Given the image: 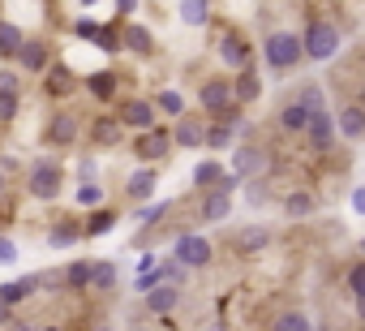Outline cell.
Returning <instances> with one entry per match:
<instances>
[{
	"label": "cell",
	"instance_id": "ba28073f",
	"mask_svg": "<svg viewBox=\"0 0 365 331\" xmlns=\"http://www.w3.org/2000/svg\"><path fill=\"white\" fill-rule=\"evenodd\" d=\"M176 301H180V288H176V284H150V292H146V305H150L155 314H168Z\"/></svg>",
	"mask_w": 365,
	"mask_h": 331
},
{
	"label": "cell",
	"instance_id": "74e56055",
	"mask_svg": "<svg viewBox=\"0 0 365 331\" xmlns=\"http://www.w3.org/2000/svg\"><path fill=\"white\" fill-rule=\"evenodd\" d=\"M112 224H116V220H112V215H108V211H99V215H91V224H86V228H91V233H95V237H99V233H108V228H112Z\"/></svg>",
	"mask_w": 365,
	"mask_h": 331
},
{
	"label": "cell",
	"instance_id": "5bb4252c",
	"mask_svg": "<svg viewBox=\"0 0 365 331\" xmlns=\"http://www.w3.org/2000/svg\"><path fill=\"white\" fill-rule=\"evenodd\" d=\"M125 190H129V198H150V194H155V173H150V168H142V173H133Z\"/></svg>",
	"mask_w": 365,
	"mask_h": 331
},
{
	"label": "cell",
	"instance_id": "836d02e7",
	"mask_svg": "<svg viewBox=\"0 0 365 331\" xmlns=\"http://www.w3.org/2000/svg\"><path fill=\"white\" fill-rule=\"evenodd\" d=\"M78 203H82V207H95V203H103V190H99L95 181H86V185L78 190Z\"/></svg>",
	"mask_w": 365,
	"mask_h": 331
},
{
	"label": "cell",
	"instance_id": "6da1fadb",
	"mask_svg": "<svg viewBox=\"0 0 365 331\" xmlns=\"http://www.w3.org/2000/svg\"><path fill=\"white\" fill-rule=\"evenodd\" d=\"M339 52V31L331 26V22H309V31H305V39H301V56H309V61H331Z\"/></svg>",
	"mask_w": 365,
	"mask_h": 331
},
{
	"label": "cell",
	"instance_id": "f546056e",
	"mask_svg": "<svg viewBox=\"0 0 365 331\" xmlns=\"http://www.w3.org/2000/svg\"><path fill=\"white\" fill-rule=\"evenodd\" d=\"M159 112H168V116H180V112H185V99H180L176 91H163V95H159Z\"/></svg>",
	"mask_w": 365,
	"mask_h": 331
},
{
	"label": "cell",
	"instance_id": "8d00e7d4",
	"mask_svg": "<svg viewBox=\"0 0 365 331\" xmlns=\"http://www.w3.org/2000/svg\"><path fill=\"white\" fill-rule=\"evenodd\" d=\"M9 263H18V245L9 237H0V267H9Z\"/></svg>",
	"mask_w": 365,
	"mask_h": 331
},
{
	"label": "cell",
	"instance_id": "d6a6232c",
	"mask_svg": "<svg viewBox=\"0 0 365 331\" xmlns=\"http://www.w3.org/2000/svg\"><path fill=\"white\" fill-rule=\"evenodd\" d=\"M95 138H99V142H116V138H120V125H116V121H108V116H103V121H99V125H95Z\"/></svg>",
	"mask_w": 365,
	"mask_h": 331
},
{
	"label": "cell",
	"instance_id": "7402d4cb",
	"mask_svg": "<svg viewBox=\"0 0 365 331\" xmlns=\"http://www.w3.org/2000/svg\"><path fill=\"white\" fill-rule=\"evenodd\" d=\"M176 142L180 146H202V125L198 121H180L176 125Z\"/></svg>",
	"mask_w": 365,
	"mask_h": 331
},
{
	"label": "cell",
	"instance_id": "4dcf8cb0",
	"mask_svg": "<svg viewBox=\"0 0 365 331\" xmlns=\"http://www.w3.org/2000/svg\"><path fill=\"white\" fill-rule=\"evenodd\" d=\"M86 275H91V263H73V267L65 271V284H69V288H86Z\"/></svg>",
	"mask_w": 365,
	"mask_h": 331
},
{
	"label": "cell",
	"instance_id": "603a6c76",
	"mask_svg": "<svg viewBox=\"0 0 365 331\" xmlns=\"http://www.w3.org/2000/svg\"><path fill=\"white\" fill-rule=\"evenodd\" d=\"M297 103H301L305 112H322V86H318V82H305V91L297 95Z\"/></svg>",
	"mask_w": 365,
	"mask_h": 331
},
{
	"label": "cell",
	"instance_id": "cb8c5ba5",
	"mask_svg": "<svg viewBox=\"0 0 365 331\" xmlns=\"http://www.w3.org/2000/svg\"><path fill=\"white\" fill-rule=\"evenodd\" d=\"M305 121H309V112H305L301 103H288V108L279 112V125H284V129H305Z\"/></svg>",
	"mask_w": 365,
	"mask_h": 331
},
{
	"label": "cell",
	"instance_id": "ee69618b",
	"mask_svg": "<svg viewBox=\"0 0 365 331\" xmlns=\"http://www.w3.org/2000/svg\"><path fill=\"white\" fill-rule=\"evenodd\" d=\"M14 331H31V327H14Z\"/></svg>",
	"mask_w": 365,
	"mask_h": 331
},
{
	"label": "cell",
	"instance_id": "52a82bcc",
	"mask_svg": "<svg viewBox=\"0 0 365 331\" xmlns=\"http://www.w3.org/2000/svg\"><path fill=\"white\" fill-rule=\"evenodd\" d=\"M120 121L129 125V129H150L155 125V108L146 103V99H125V108H120Z\"/></svg>",
	"mask_w": 365,
	"mask_h": 331
},
{
	"label": "cell",
	"instance_id": "4fadbf2b",
	"mask_svg": "<svg viewBox=\"0 0 365 331\" xmlns=\"http://www.w3.org/2000/svg\"><path fill=\"white\" fill-rule=\"evenodd\" d=\"M18 56H22V65H26V69H35V73H39V69H48V48H43V44H22V48H18Z\"/></svg>",
	"mask_w": 365,
	"mask_h": 331
},
{
	"label": "cell",
	"instance_id": "d4e9b609",
	"mask_svg": "<svg viewBox=\"0 0 365 331\" xmlns=\"http://www.w3.org/2000/svg\"><path fill=\"white\" fill-rule=\"evenodd\" d=\"M73 138H78V121H73V116H56V125H52V142L65 146V142H73Z\"/></svg>",
	"mask_w": 365,
	"mask_h": 331
},
{
	"label": "cell",
	"instance_id": "484cf974",
	"mask_svg": "<svg viewBox=\"0 0 365 331\" xmlns=\"http://www.w3.org/2000/svg\"><path fill=\"white\" fill-rule=\"evenodd\" d=\"M220 177H224L220 163H198L194 168V185H220Z\"/></svg>",
	"mask_w": 365,
	"mask_h": 331
},
{
	"label": "cell",
	"instance_id": "d6986e66",
	"mask_svg": "<svg viewBox=\"0 0 365 331\" xmlns=\"http://www.w3.org/2000/svg\"><path fill=\"white\" fill-rule=\"evenodd\" d=\"M232 129H237V116L228 112V116H224L211 133H202V142H211V146H228V142H232Z\"/></svg>",
	"mask_w": 365,
	"mask_h": 331
},
{
	"label": "cell",
	"instance_id": "2e32d148",
	"mask_svg": "<svg viewBox=\"0 0 365 331\" xmlns=\"http://www.w3.org/2000/svg\"><path fill=\"white\" fill-rule=\"evenodd\" d=\"M35 292V280H9L5 288H0V301H5V305H18L22 297H31Z\"/></svg>",
	"mask_w": 365,
	"mask_h": 331
},
{
	"label": "cell",
	"instance_id": "ac0fdd59",
	"mask_svg": "<svg viewBox=\"0 0 365 331\" xmlns=\"http://www.w3.org/2000/svg\"><path fill=\"white\" fill-rule=\"evenodd\" d=\"M220 56H224L232 69H245V61H250V52H245L241 39H224V44H220Z\"/></svg>",
	"mask_w": 365,
	"mask_h": 331
},
{
	"label": "cell",
	"instance_id": "9c48e42d",
	"mask_svg": "<svg viewBox=\"0 0 365 331\" xmlns=\"http://www.w3.org/2000/svg\"><path fill=\"white\" fill-rule=\"evenodd\" d=\"M228 99H232V86H228V82H207V86H202V108L224 112V108H228Z\"/></svg>",
	"mask_w": 365,
	"mask_h": 331
},
{
	"label": "cell",
	"instance_id": "e575fe53",
	"mask_svg": "<svg viewBox=\"0 0 365 331\" xmlns=\"http://www.w3.org/2000/svg\"><path fill=\"white\" fill-rule=\"evenodd\" d=\"M18 112V91H0V121H9Z\"/></svg>",
	"mask_w": 365,
	"mask_h": 331
},
{
	"label": "cell",
	"instance_id": "d590c367",
	"mask_svg": "<svg viewBox=\"0 0 365 331\" xmlns=\"http://www.w3.org/2000/svg\"><path fill=\"white\" fill-rule=\"evenodd\" d=\"M361 288H365V267L356 263V267L348 271V292H352V297H361Z\"/></svg>",
	"mask_w": 365,
	"mask_h": 331
},
{
	"label": "cell",
	"instance_id": "e0dca14e",
	"mask_svg": "<svg viewBox=\"0 0 365 331\" xmlns=\"http://www.w3.org/2000/svg\"><path fill=\"white\" fill-rule=\"evenodd\" d=\"M258 168H262V155H258L254 146H241V151H237V173H232V177H250V173H258Z\"/></svg>",
	"mask_w": 365,
	"mask_h": 331
},
{
	"label": "cell",
	"instance_id": "3957f363",
	"mask_svg": "<svg viewBox=\"0 0 365 331\" xmlns=\"http://www.w3.org/2000/svg\"><path fill=\"white\" fill-rule=\"evenodd\" d=\"M232 190H237V177H220V185L207 194V203H202V220L207 224H220L228 211H232Z\"/></svg>",
	"mask_w": 365,
	"mask_h": 331
},
{
	"label": "cell",
	"instance_id": "1f68e13d",
	"mask_svg": "<svg viewBox=\"0 0 365 331\" xmlns=\"http://www.w3.org/2000/svg\"><path fill=\"white\" fill-rule=\"evenodd\" d=\"M284 207H288V215H309V211H314V198H309V194H292Z\"/></svg>",
	"mask_w": 365,
	"mask_h": 331
},
{
	"label": "cell",
	"instance_id": "b9f144b4",
	"mask_svg": "<svg viewBox=\"0 0 365 331\" xmlns=\"http://www.w3.org/2000/svg\"><path fill=\"white\" fill-rule=\"evenodd\" d=\"M116 5H120V14H133V9H138V0H116Z\"/></svg>",
	"mask_w": 365,
	"mask_h": 331
},
{
	"label": "cell",
	"instance_id": "8992f818",
	"mask_svg": "<svg viewBox=\"0 0 365 331\" xmlns=\"http://www.w3.org/2000/svg\"><path fill=\"white\" fill-rule=\"evenodd\" d=\"M305 129H309L314 151H331V142H335V121H331V112H327V108H322V112H309Z\"/></svg>",
	"mask_w": 365,
	"mask_h": 331
},
{
	"label": "cell",
	"instance_id": "8fae6325",
	"mask_svg": "<svg viewBox=\"0 0 365 331\" xmlns=\"http://www.w3.org/2000/svg\"><path fill=\"white\" fill-rule=\"evenodd\" d=\"M133 151H138L142 159H159V155L168 151V133H163V129H159V133H155V129H146V133L138 138V146H133Z\"/></svg>",
	"mask_w": 365,
	"mask_h": 331
},
{
	"label": "cell",
	"instance_id": "9a60e30c",
	"mask_svg": "<svg viewBox=\"0 0 365 331\" xmlns=\"http://www.w3.org/2000/svg\"><path fill=\"white\" fill-rule=\"evenodd\" d=\"M86 284H91V288H99V292H108V288L116 284V267H112V263H95V267H91V275H86Z\"/></svg>",
	"mask_w": 365,
	"mask_h": 331
},
{
	"label": "cell",
	"instance_id": "30bf717a",
	"mask_svg": "<svg viewBox=\"0 0 365 331\" xmlns=\"http://www.w3.org/2000/svg\"><path fill=\"white\" fill-rule=\"evenodd\" d=\"M361 129H365V112L352 103V108H344L339 112V121H335V133H344V138H361Z\"/></svg>",
	"mask_w": 365,
	"mask_h": 331
},
{
	"label": "cell",
	"instance_id": "f6af8a7d",
	"mask_svg": "<svg viewBox=\"0 0 365 331\" xmlns=\"http://www.w3.org/2000/svg\"><path fill=\"white\" fill-rule=\"evenodd\" d=\"M95 331H112V327H95Z\"/></svg>",
	"mask_w": 365,
	"mask_h": 331
},
{
	"label": "cell",
	"instance_id": "44dd1931",
	"mask_svg": "<svg viewBox=\"0 0 365 331\" xmlns=\"http://www.w3.org/2000/svg\"><path fill=\"white\" fill-rule=\"evenodd\" d=\"M18 48H22V31L0 22V56H18Z\"/></svg>",
	"mask_w": 365,
	"mask_h": 331
},
{
	"label": "cell",
	"instance_id": "277c9868",
	"mask_svg": "<svg viewBox=\"0 0 365 331\" xmlns=\"http://www.w3.org/2000/svg\"><path fill=\"white\" fill-rule=\"evenodd\" d=\"M172 258H176L180 267H207V263H211V245H207V237H194V233H185V237H176V250H172Z\"/></svg>",
	"mask_w": 365,
	"mask_h": 331
},
{
	"label": "cell",
	"instance_id": "ffe728a7",
	"mask_svg": "<svg viewBox=\"0 0 365 331\" xmlns=\"http://www.w3.org/2000/svg\"><path fill=\"white\" fill-rule=\"evenodd\" d=\"M207 0H180V22H190V26H202L207 22Z\"/></svg>",
	"mask_w": 365,
	"mask_h": 331
},
{
	"label": "cell",
	"instance_id": "5b68a950",
	"mask_svg": "<svg viewBox=\"0 0 365 331\" xmlns=\"http://www.w3.org/2000/svg\"><path fill=\"white\" fill-rule=\"evenodd\" d=\"M31 194L35 198H56L61 194V168L56 163H35V173H31Z\"/></svg>",
	"mask_w": 365,
	"mask_h": 331
},
{
	"label": "cell",
	"instance_id": "ab89813d",
	"mask_svg": "<svg viewBox=\"0 0 365 331\" xmlns=\"http://www.w3.org/2000/svg\"><path fill=\"white\" fill-rule=\"evenodd\" d=\"M48 91H52V95H61V91H69V86H65V73H52V82H48Z\"/></svg>",
	"mask_w": 365,
	"mask_h": 331
},
{
	"label": "cell",
	"instance_id": "83f0119b",
	"mask_svg": "<svg viewBox=\"0 0 365 331\" xmlns=\"http://www.w3.org/2000/svg\"><path fill=\"white\" fill-rule=\"evenodd\" d=\"M86 86H91V91H95L99 99H112V91H116V78H112V73H95V78H91Z\"/></svg>",
	"mask_w": 365,
	"mask_h": 331
},
{
	"label": "cell",
	"instance_id": "7bdbcfd3",
	"mask_svg": "<svg viewBox=\"0 0 365 331\" xmlns=\"http://www.w3.org/2000/svg\"><path fill=\"white\" fill-rule=\"evenodd\" d=\"M0 322H9V305L5 301H0Z\"/></svg>",
	"mask_w": 365,
	"mask_h": 331
},
{
	"label": "cell",
	"instance_id": "f1b7e54d",
	"mask_svg": "<svg viewBox=\"0 0 365 331\" xmlns=\"http://www.w3.org/2000/svg\"><path fill=\"white\" fill-rule=\"evenodd\" d=\"M232 95H237L241 103H250V99L258 95V78H254V73H241V82L232 86Z\"/></svg>",
	"mask_w": 365,
	"mask_h": 331
},
{
	"label": "cell",
	"instance_id": "60d3db41",
	"mask_svg": "<svg viewBox=\"0 0 365 331\" xmlns=\"http://www.w3.org/2000/svg\"><path fill=\"white\" fill-rule=\"evenodd\" d=\"M0 91H18V78L14 73H0Z\"/></svg>",
	"mask_w": 365,
	"mask_h": 331
},
{
	"label": "cell",
	"instance_id": "7c38bea8",
	"mask_svg": "<svg viewBox=\"0 0 365 331\" xmlns=\"http://www.w3.org/2000/svg\"><path fill=\"white\" fill-rule=\"evenodd\" d=\"M125 48H129V52H138V56H146V52L155 48V39H150V31H146V26H125Z\"/></svg>",
	"mask_w": 365,
	"mask_h": 331
},
{
	"label": "cell",
	"instance_id": "4316f807",
	"mask_svg": "<svg viewBox=\"0 0 365 331\" xmlns=\"http://www.w3.org/2000/svg\"><path fill=\"white\" fill-rule=\"evenodd\" d=\"M271 331H309V318L305 314H279Z\"/></svg>",
	"mask_w": 365,
	"mask_h": 331
},
{
	"label": "cell",
	"instance_id": "f35d334b",
	"mask_svg": "<svg viewBox=\"0 0 365 331\" xmlns=\"http://www.w3.org/2000/svg\"><path fill=\"white\" fill-rule=\"evenodd\" d=\"M73 241H78L73 228H56V233H52V245H73Z\"/></svg>",
	"mask_w": 365,
	"mask_h": 331
},
{
	"label": "cell",
	"instance_id": "7a4b0ae2",
	"mask_svg": "<svg viewBox=\"0 0 365 331\" xmlns=\"http://www.w3.org/2000/svg\"><path fill=\"white\" fill-rule=\"evenodd\" d=\"M262 56H267L271 69H292V65L301 61V39L288 35V31H275V35L267 39V48H262Z\"/></svg>",
	"mask_w": 365,
	"mask_h": 331
}]
</instances>
